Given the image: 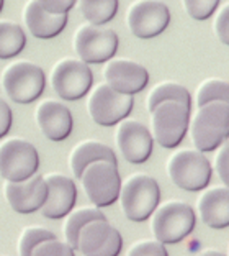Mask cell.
<instances>
[{"mask_svg": "<svg viewBox=\"0 0 229 256\" xmlns=\"http://www.w3.org/2000/svg\"><path fill=\"white\" fill-rule=\"evenodd\" d=\"M157 208V207H156ZM152 234L164 245H174L189 236L195 228V212L185 202L170 200L152 212Z\"/></svg>", "mask_w": 229, "mask_h": 256, "instance_id": "cell-3", "label": "cell"}, {"mask_svg": "<svg viewBox=\"0 0 229 256\" xmlns=\"http://www.w3.org/2000/svg\"><path fill=\"white\" fill-rule=\"evenodd\" d=\"M120 202L125 215L133 222L148 220L161 200V189L154 178L134 174L120 188Z\"/></svg>", "mask_w": 229, "mask_h": 256, "instance_id": "cell-2", "label": "cell"}, {"mask_svg": "<svg viewBox=\"0 0 229 256\" xmlns=\"http://www.w3.org/2000/svg\"><path fill=\"white\" fill-rule=\"evenodd\" d=\"M11 128V110L8 104L0 98V138H3Z\"/></svg>", "mask_w": 229, "mask_h": 256, "instance_id": "cell-34", "label": "cell"}, {"mask_svg": "<svg viewBox=\"0 0 229 256\" xmlns=\"http://www.w3.org/2000/svg\"><path fill=\"white\" fill-rule=\"evenodd\" d=\"M2 84L7 96L16 104H31L43 94L46 76L43 69L28 61H16L3 71Z\"/></svg>", "mask_w": 229, "mask_h": 256, "instance_id": "cell-7", "label": "cell"}, {"mask_svg": "<svg viewBox=\"0 0 229 256\" xmlns=\"http://www.w3.org/2000/svg\"><path fill=\"white\" fill-rule=\"evenodd\" d=\"M69 215V214H67ZM95 218H107L102 214V210L98 208H79V210L72 212L66 220V226H64V232H66V240L70 246L74 248V252H77V240H79V232L87 222Z\"/></svg>", "mask_w": 229, "mask_h": 256, "instance_id": "cell-25", "label": "cell"}, {"mask_svg": "<svg viewBox=\"0 0 229 256\" xmlns=\"http://www.w3.org/2000/svg\"><path fill=\"white\" fill-rule=\"evenodd\" d=\"M192 142L202 153L218 150L229 136L228 102H208L198 107L190 125Z\"/></svg>", "mask_w": 229, "mask_h": 256, "instance_id": "cell-1", "label": "cell"}, {"mask_svg": "<svg viewBox=\"0 0 229 256\" xmlns=\"http://www.w3.org/2000/svg\"><path fill=\"white\" fill-rule=\"evenodd\" d=\"M228 102L229 100V87L226 80L208 79L202 82L197 90V106L202 107L208 102Z\"/></svg>", "mask_w": 229, "mask_h": 256, "instance_id": "cell-26", "label": "cell"}, {"mask_svg": "<svg viewBox=\"0 0 229 256\" xmlns=\"http://www.w3.org/2000/svg\"><path fill=\"white\" fill-rule=\"evenodd\" d=\"M25 23L33 36L49 40L66 28L67 14H51L41 7L38 0H30L25 8Z\"/></svg>", "mask_w": 229, "mask_h": 256, "instance_id": "cell-20", "label": "cell"}, {"mask_svg": "<svg viewBox=\"0 0 229 256\" xmlns=\"http://www.w3.org/2000/svg\"><path fill=\"white\" fill-rule=\"evenodd\" d=\"M228 156H229V148L228 144H223V148L220 150V153L216 154L215 164H216V171H218L221 181L225 182V186H228L229 182V171H228Z\"/></svg>", "mask_w": 229, "mask_h": 256, "instance_id": "cell-33", "label": "cell"}, {"mask_svg": "<svg viewBox=\"0 0 229 256\" xmlns=\"http://www.w3.org/2000/svg\"><path fill=\"white\" fill-rule=\"evenodd\" d=\"M56 238L52 232L43 228V226H30L21 234L20 243H18V253L20 254H31L34 246H38L41 242Z\"/></svg>", "mask_w": 229, "mask_h": 256, "instance_id": "cell-27", "label": "cell"}, {"mask_svg": "<svg viewBox=\"0 0 229 256\" xmlns=\"http://www.w3.org/2000/svg\"><path fill=\"white\" fill-rule=\"evenodd\" d=\"M26 44L25 32L11 22H0V60H10L20 54Z\"/></svg>", "mask_w": 229, "mask_h": 256, "instance_id": "cell-22", "label": "cell"}, {"mask_svg": "<svg viewBox=\"0 0 229 256\" xmlns=\"http://www.w3.org/2000/svg\"><path fill=\"white\" fill-rule=\"evenodd\" d=\"M52 89L64 100H79L89 94L93 76L82 60H62L52 69Z\"/></svg>", "mask_w": 229, "mask_h": 256, "instance_id": "cell-10", "label": "cell"}, {"mask_svg": "<svg viewBox=\"0 0 229 256\" xmlns=\"http://www.w3.org/2000/svg\"><path fill=\"white\" fill-rule=\"evenodd\" d=\"M198 212L210 228L223 230L229 225V190L228 186L205 190L198 199Z\"/></svg>", "mask_w": 229, "mask_h": 256, "instance_id": "cell-19", "label": "cell"}, {"mask_svg": "<svg viewBox=\"0 0 229 256\" xmlns=\"http://www.w3.org/2000/svg\"><path fill=\"white\" fill-rule=\"evenodd\" d=\"M220 0H184V7L193 20H207L218 8Z\"/></svg>", "mask_w": 229, "mask_h": 256, "instance_id": "cell-28", "label": "cell"}, {"mask_svg": "<svg viewBox=\"0 0 229 256\" xmlns=\"http://www.w3.org/2000/svg\"><path fill=\"white\" fill-rule=\"evenodd\" d=\"M134 98L131 94H121L108 84H100L89 98V114L95 124L113 126L131 114Z\"/></svg>", "mask_w": 229, "mask_h": 256, "instance_id": "cell-11", "label": "cell"}, {"mask_svg": "<svg viewBox=\"0 0 229 256\" xmlns=\"http://www.w3.org/2000/svg\"><path fill=\"white\" fill-rule=\"evenodd\" d=\"M46 181V199L41 206V214L46 218L57 220L62 218L72 210L77 200V188L75 182L62 174H49L44 178Z\"/></svg>", "mask_w": 229, "mask_h": 256, "instance_id": "cell-15", "label": "cell"}, {"mask_svg": "<svg viewBox=\"0 0 229 256\" xmlns=\"http://www.w3.org/2000/svg\"><path fill=\"white\" fill-rule=\"evenodd\" d=\"M123 238L107 218H95L87 222L79 232L77 252L82 254H120Z\"/></svg>", "mask_w": 229, "mask_h": 256, "instance_id": "cell-13", "label": "cell"}, {"mask_svg": "<svg viewBox=\"0 0 229 256\" xmlns=\"http://www.w3.org/2000/svg\"><path fill=\"white\" fill-rule=\"evenodd\" d=\"M190 107L175 100H164L151 110L154 138L162 148H175L184 140L190 124Z\"/></svg>", "mask_w": 229, "mask_h": 256, "instance_id": "cell-4", "label": "cell"}, {"mask_svg": "<svg viewBox=\"0 0 229 256\" xmlns=\"http://www.w3.org/2000/svg\"><path fill=\"white\" fill-rule=\"evenodd\" d=\"M107 84L121 94H138L149 82V74L139 62L111 60L105 68Z\"/></svg>", "mask_w": 229, "mask_h": 256, "instance_id": "cell-17", "label": "cell"}, {"mask_svg": "<svg viewBox=\"0 0 229 256\" xmlns=\"http://www.w3.org/2000/svg\"><path fill=\"white\" fill-rule=\"evenodd\" d=\"M39 5L51 14H67L77 0H38Z\"/></svg>", "mask_w": 229, "mask_h": 256, "instance_id": "cell-32", "label": "cell"}, {"mask_svg": "<svg viewBox=\"0 0 229 256\" xmlns=\"http://www.w3.org/2000/svg\"><path fill=\"white\" fill-rule=\"evenodd\" d=\"M10 207L18 214L36 212L46 199V181L43 176L33 174L23 181H7L3 186Z\"/></svg>", "mask_w": 229, "mask_h": 256, "instance_id": "cell-16", "label": "cell"}, {"mask_svg": "<svg viewBox=\"0 0 229 256\" xmlns=\"http://www.w3.org/2000/svg\"><path fill=\"white\" fill-rule=\"evenodd\" d=\"M128 254H169L167 248L161 242H141L130 248Z\"/></svg>", "mask_w": 229, "mask_h": 256, "instance_id": "cell-31", "label": "cell"}, {"mask_svg": "<svg viewBox=\"0 0 229 256\" xmlns=\"http://www.w3.org/2000/svg\"><path fill=\"white\" fill-rule=\"evenodd\" d=\"M39 168L36 148L25 140H7L0 144V176L5 181H23Z\"/></svg>", "mask_w": 229, "mask_h": 256, "instance_id": "cell-9", "label": "cell"}, {"mask_svg": "<svg viewBox=\"0 0 229 256\" xmlns=\"http://www.w3.org/2000/svg\"><path fill=\"white\" fill-rule=\"evenodd\" d=\"M82 186L89 200L95 207H108L118 200L121 178L116 162L93 161L80 174Z\"/></svg>", "mask_w": 229, "mask_h": 256, "instance_id": "cell-5", "label": "cell"}, {"mask_svg": "<svg viewBox=\"0 0 229 256\" xmlns=\"http://www.w3.org/2000/svg\"><path fill=\"white\" fill-rule=\"evenodd\" d=\"M118 34L100 25H82L75 33L74 48L79 58L87 64H100L110 61L118 51Z\"/></svg>", "mask_w": 229, "mask_h": 256, "instance_id": "cell-8", "label": "cell"}, {"mask_svg": "<svg viewBox=\"0 0 229 256\" xmlns=\"http://www.w3.org/2000/svg\"><path fill=\"white\" fill-rule=\"evenodd\" d=\"M116 143L123 158L131 164H143L149 160L154 146L151 132L138 120H121L116 132Z\"/></svg>", "mask_w": 229, "mask_h": 256, "instance_id": "cell-14", "label": "cell"}, {"mask_svg": "<svg viewBox=\"0 0 229 256\" xmlns=\"http://www.w3.org/2000/svg\"><path fill=\"white\" fill-rule=\"evenodd\" d=\"M110 161V162H118L116 161L115 151L111 150L107 144L100 143V142H82L72 150L70 153V170H72L75 178H80L82 171L93 161Z\"/></svg>", "mask_w": 229, "mask_h": 256, "instance_id": "cell-21", "label": "cell"}, {"mask_svg": "<svg viewBox=\"0 0 229 256\" xmlns=\"http://www.w3.org/2000/svg\"><path fill=\"white\" fill-rule=\"evenodd\" d=\"M82 16L92 25H103L115 18L118 0H79Z\"/></svg>", "mask_w": 229, "mask_h": 256, "instance_id": "cell-23", "label": "cell"}, {"mask_svg": "<svg viewBox=\"0 0 229 256\" xmlns=\"http://www.w3.org/2000/svg\"><path fill=\"white\" fill-rule=\"evenodd\" d=\"M2 8H3V0H0V12H2Z\"/></svg>", "mask_w": 229, "mask_h": 256, "instance_id": "cell-35", "label": "cell"}, {"mask_svg": "<svg viewBox=\"0 0 229 256\" xmlns=\"http://www.w3.org/2000/svg\"><path fill=\"white\" fill-rule=\"evenodd\" d=\"M36 122L43 135L51 142H62L72 132L74 120L70 110L56 100H44L36 108Z\"/></svg>", "mask_w": 229, "mask_h": 256, "instance_id": "cell-18", "label": "cell"}, {"mask_svg": "<svg viewBox=\"0 0 229 256\" xmlns=\"http://www.w3.org/2000/svg\"><path fill=\"white\" fill-rule=\"evenodd\" d=\"M167 171L177 188L184 190H202L211 181V164L202 151L182 150L170 156Z\"/></svg>", "mask_w": 229, "mask_h": 256, "instance_id": "cell-6", "label": "cell"}, {"mask_svg": "<svg viewBox=\"0 0 229 256\" xmlns=\"http://www.w3.org/2000/svg\"><path fill=\"white\" fill-rule=\"evenodd\" d=\"M215 32H216V36H218V40L223 44H229V8H228V5H225V7L220 10L218 16H216Z\"/></svg>", "mask_w": 229, "mask_h": 256, "instance_id": "cell-30", "label": "cell"}, {"mask_svg": "<svg viewBox=\"0 0 229 256\" xmlns=\"http://www.w3.org/2000/svg\"><path fill=\"white\" fill-rule=\"evenodd\" d=\"M164 100H175L184 104L185 107L192 108V96L190 92L185 89L184 86L175 84V82H162L157 87L151 90V94L148 97V108L149 112L154 108L157 104H161Z\"/></svg>", "mask_w": 229, "mask_h": 256, "instance_id": "cell-24", "label": "cell"}, {"mask_svg": "<svg viewBox=\"0 0 229 256\" xmlns=\"http://www.w3.org/2000/svg\"><path fill=\"white\" fill-rule=\"evenodd\" d=\"M128 26L134 36L148 40L161 34L170 23V12L159 0H138L126 15Z\"/></svg>", "mask_w": 229, "mask_h": 256, "instance_id": "cell-12", "label": "cell"}, {"mask_svg": "<svg viewBox=\"0 0 229 256\" xmlns=\"http://www.w3.org/2000/svg\"><path fill=\"white\" fill-rule=\"evenodd\" d=\"M31 254H74V248L69 243H61L56 238H51L34 246Z\"/></svg>", "mask_w": 229, "mask_h": 256, "instance_id": "cell-29", "label": "cell"}]
</instances>
